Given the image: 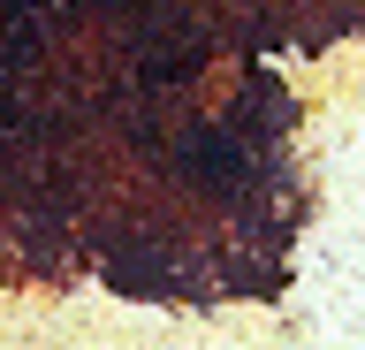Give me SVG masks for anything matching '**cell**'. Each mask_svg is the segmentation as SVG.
<instances>
[]
</instances>
